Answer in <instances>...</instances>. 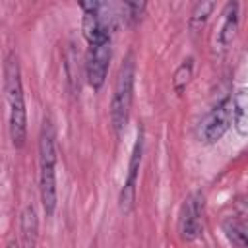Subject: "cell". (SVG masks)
I'll return each instance as SVG.
<instances>
[{
  "label": "cell",
  "mask_w": 248,
  "mask_h": 248,
  "mask_svg": "<svg viewBox=\"0 0 248 248\" xmlns=\"http://www.w3.org/2000/svg\"><path fill=\"white\" fill-rule=\"evenodd\" d=\"M232 110H231V124L234 126L236 134L244 138L248 134V93L244 87H240L232 97Z\"/></svg>",
  "instance_id": "cell-9"
},
{
  "label": "cell",
  "mask_w": 248,
  "mask_h": 248,
  "mask_svg": "<svg viewBox=\"0 0 248 248\" xmlns=\"http://www.w3.org/2000/svg\"><path fill=\"white\" fill-rule=\"evenodd\" d=\"M215 10V2L211 0H202L194 6L192 14H190V27L192 29H200L203 27V23L207 21V17L211 16V12Z\"/></svg>",
  "instance_id": "cell-14"
},
{
  "label": "cell",
  "mask_w": 248,
  "mask_h": 248,
  "mask_svg": "<svg viewBox=\"0 0 248 248\" xmlns=\"http://www.w3.org/2000/svg\"><path fill=\"white\" fill-rule=\"evenodd\" d=\"M192 72H194V58L188 56L186 60H182V64L176 68V72L172 76V87L178 95L188 87V83L192 79Z\"/></svg>",
  "instance_id": "cell-13"
},
{
  "label": "cell",
  "mask_w": 248,
  "mask_h": 248,
  "mask_svg": "<svg viewBox=\"0 0 248 248\" xmlns=\"http://www.w3.org/2000/svg\"><path fill=\"white\" fill-rule=\"evenodd\" d=\"M4 91L10 107V140L16 149H21L27 141V110L21 83V68L16 52H10L4 62Z\"/></svg>",
  "instance_id": "cell-1"
},
{
  "label": "cell",
  "mask_w": 248,
  "mask_h": 248,
  "mask_svg": "<svg viewBox=\"0 0 248 248\" xmlns=\"http://www.w3.org/2000/svg\"><path fill=\"white\" fill-rule=\"evenodd\" d=\"M39 196L43 211L46 217H52L58 202L56 192V145H54V128L48 118H45L41 136H39Z\"/></svg>",
  "instance_id": "cell-2"
},
{
  "label": "cell",
  "mask_w": 248,
  "mask_h": 248,
  "mask_svg": "<svg viewBox=\"0 0 248 248\" xmlns=\"http://www.w3.org/2000/svg\"><path fill=\"white\" fill-rule=\"evenodd\" d=\"M238 10H240L238 2H227L221 12L219 25L215 27V46H219L221 50H227L238 33V23H240Z\"/></svg>",
  "instance_id": "cell-8"
},
{
  "label": "cell",
  "mask_w": 248,
  "mask_h": 248,
  "mask_svg": "<svg viewBox=\"0 0 248 248\" xmlns=\"http://www.w3.org/2000/svg\"><path fill=\"white\" fill-rule=\"evenodd\" d=\"M19 231H21V240L23 248H35L37 236H39V219H37V209L35 205H25L19 217Z\"/></svg>",
  "instance_id": "cell-10"
},
{
  "label": "cell",
  "mask_w": 248,
  "mask_h": 248,
  "mask_svg": "<svg viewBox=\"0 0 248 248\" xmlns=\"http://www.w3.org/2000/svg\"><path fill=\"white\" fill-rule=\"evenodd\" d=\"M134 78H136V64H134V56L128 54L118 70L110 99V122L116 134L122 132L130 116L132 99H134Z\"/></svg>",
  "instance_id": "cell-3"
},
{
  "label": "cell",
  "mask_w": 248,
  "mask_h": 248,
  "mask_svg": "<svg viewBox=\"0 0 248 248\" xmlns=\"http://www.w3.org/2000/svg\"><path fill=\"white\" fill-rule=\"evenodd\" d=\"M8 248H21V246H19V244H17V242H16V240H12V242H10V244H8Z\"/></svg>",
  "instance_id": "cell-15"
},
{
  "label": "cell",
  "mask_w": 248,
  "mask_h": 248,
  "mask_svg": "<svg viewBox=\"0 0 248 248\" xmlns=\"http://www.w3.org/2000/svg\"><path fill=\"white\" fill-rule=\"evenodd\" d=\"M141 155H143V132L140 130L138 138L134 141V147H132V155H130V163H128V176H126L124 186L118 194V205L124 213H130L134 207V202H136V184H138Z\"/></svg>",
  "instance_id": "cell-7"
},
{
  "label": "cell",
  "mask_w": 248,
  "mask_h": 248,
  "mask_svg": "<svg viewBox=\"0 0 248 248\" xmlns=\"http://www.w3.org/2000/svg\"><path fill=\"white\" fill-rule=\"evenodd\" d=\"M223 231L227 238L236 246V248H246V225L244 221L236 217H227L223 221Z\"/></svg>",
  "instance_id": "cell-11"
},
{
  "label": "cell",
  "mask_w": 248,
  "mask_h": 248,
  "mask_svg": "<svg viewBox=\"0 0 248 248\" xmlns=\"http://www.w3.org/2000/svg\"><path fill=\"white\" fill-rule=\"evenodd\" d=\"M231 97H225L203 116L198 128V136L203 143H217L225 136V132L231 128Z\"/></svg>",
  "instance_id": "cell-4"
},
{
  "label": "cell",
  "mask_w": 248,
  "mask_h": 248,
  "mask_svg": "<svg viewBox=\"0 0 248 248\" xmlns=\"http://www.w3.org/2000/svg\"><path fill=\"white\" fill-rule=\"evenodd\" d=\"M110 41H101V43H93L87 48V56H85V78L87 83L99 91L107 79V72H108V64H110Z\"/></svg>",
  "instance_id": "cell-6"
},
{
  "label": "cell",
  "mask_w": 248,
  "mask_h": 248,
  "mask_svg": "<svg viewBox=\"0 0 248 248\" xmlns=\"http://www.w3.org/2000/svg\"><path fill=\"white\" fill-rule=\"evenodd\" d=\"M66 62H64V68H66V78H68V83H70V91L76 95L79 91V66H78V52L74 46H68L66 50Z\"/></svg>",
  "instance_id": "cell-12"
},
{
  "label": "cell",
  "mask_w": 248,
  "mask_h": 248,
  "mask_svg": "<svg viewBox=\"0 0 248 248\" xmlns=\"http://www.w3.org/2000/svg\"><path fill=\"white\" fill-rule=\"evenodd\" d=\"M203 231V194L194 192L190 194L178 213V232L180 238L186 242L196 240Z\"/></svg>",
  "instance_id": "cell-5"
}]
</instances>
